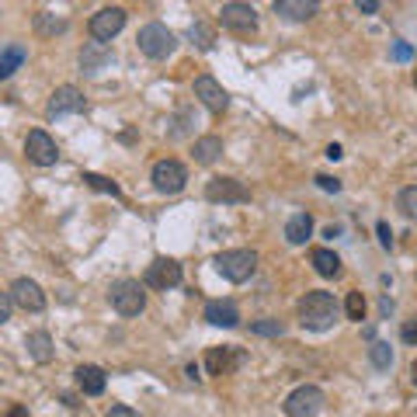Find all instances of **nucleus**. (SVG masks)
<instances>
[{"instance_id":"obj_36","label":"nucleus","mask_w":417,"mask_h":417,"mask_svg":"<svg viewBox=\"0 0 417 417\" xmlns=\"http://www.w3.org/2000/svg\"><path fill=\"white\" fill-rule=\"evenodd\" d=\"M317 184H320L324 191H334V195L341 191V181H337V178H331V174H317Z\"/></svg>"},{"instance_id":"obj_29","label":"nucleus","mask_w":417,"mask_h":417,"mask_svg":"<svg viewBox=\"0 0 417 417\" xmlns=\"http://www.w3.org/2000/svg\"><path fill=\"white\" fill-rule=\"evenodd\" d=\"M369 358H372L376 369H390V365H393V351H390L386 341H376V344L369 348Z\"/></svg>"},{"instance_id":"obj_6","label":"nucleus","mask_w":417,"mask_h":417,"mask_svg":"<svg viewBox=\"0 0 417 417\" xmlns=\"http://www.w3.org/2000/svg\"><path fill=\"white\" fill-rule=\"evenodd\" d=\"M205 198L216 202V205H243V202H250V188L243 181H237V178L216 174V178H208V184H205Z\"/></svg>"},{"instance_id":"obj_12","label":"nucleus","mask_w":417,"mask_h":417,"mask_svg":"<svg viewBox=\"0 0 417 417\" xmlns=\"http://www.w3.org/2000/svg\"><path fill=\"white\" fill-rule=\"evenodd\" d=\"M122 28H126V11H122V8H101V11L87 21V32H91L94 42H112Z\"/></svg>"},{"instance_id":"obj_37","label":"nucleus","mask_w":417,"mask_h":417,"mask_svg":"<svg viewBox=\"0 0 417 417\" xmlns=\"http://www.w3.org/2000/svg\"><path fill=\"white\" fill-rule=\"evenodd\" d=\"M108 417H139V410H132V407H126V403H115V407L108 410Z\"/></svg>"},{"instance_id":"obj_41","label":"nucleus","mask_w":417,"mask_h":417,"mask_svg":"<svg viewBox=\"0 0 417 417\" xmlns=\"http://www.w3.org/2000/svg\"><path fill=\"white\" fill-rule=\"evenodd\" d=\"M11 417H25V407H14V410H11Z\"/></svg>"},{"instance_id":"obj_34","label":"nucleus","mask_w":417,"mask_h":417,"mask_svg":"<svg viewBox=\"0 0 417 417\" xmlns=\"http://www.w3.org/2000/svg\"><path fill=\"white\" fill-rule=\"evenodd\" d=\"M376 233H379V243L390 250V247H393V230H390V223H383V219H379V223H376Z\"/></svg>"},{"instance_id":"obj_14","label":"nucleus","mask_w":417,"mask_h":417,"mask_svg":"<svg viewBox=\"0 0 417 417\" xmlns=\"http://www.w3.org/2000/svg\"><path fill=\"white\" fill-rule=\"evenodd\" d=\"M272 11H275L282 21L302 25V21H313V18L320 14V0H275Z\"/></svg>"},{"instance_id":"obj_20","label":"nucleus","mask_w":417,"mask_h":417,"mask_svg":"<svg viewBox=\"0 0 417 417\" xmlns=\"http://www.w3.org/2000/svg\"><path fill=\"white\" fill-rule=\"evenodd\" d=\"M309 261H313V272H317L320 278H337L341 275V257L331 247H317L309 254Z\"/></svg>"},{"instance_id":"obj_24","label":"nucleus","mask_w":417,"mask_h":417,"mask_svg":"<svg viewBox=\"0 0 417 417\" xmlns=\"http://www.w3.org/2000/svg\"><path fill=\"white\" fill-rule=\"evenodd\" d=\"M25 56H28L25 45H11V49L0 52V80H8V77H11L21 63H25Z\"/></svg>"},{"instance_id":"obj_16","label":"nucleus","mask_w":417,"mask_h":417,"mask_svg":"<svg viewBox=\"0 0 417 417\" xmlns=\"http://www.w3.org/2000/svg\"><path fill=\"white\" fill-rule=\"evenodd\" d=\"M115 60V52L108 49V42H87L84 49H80V70L84 73H101L104 67H108Z\"/></svg>"},{"instance_id":"obj_5","label":"nucleus","mask_w":417,"mask_h":417,"mask_svg":"<svg viewBox=\"0 0 417 417\" xmlns=\"http://www.w3.org/2000/svg\"><path fill=\"white\" fill-rule=\"evenodd\" d=\"M327 407V396L320 386H299L285 396V414L289 417H320Z\"/></svg>"},{"instance_id":"obj_23","label":"nucleus","mask_w":417,"mask_h":417,"mask_svg":"<svg viewBox=\"0 0 417 417\" xmlns=\"http://www.w3.org/2000/svg\"><path fill=\"white\" fill-rule=\"evenodd\" d=\"M313 237V216L309 213H296L289 223H285V240L292 243V247H299V243H306Z\"/></svg>"},{"instance_id":"obj_33","label":"nucleus","mask_w":417,"mask_h":417,"mask_svg":"<svg viewBox=\"0 0 417 417\" xmlns=\"http://www.w3.org/2000/svg\"><path fill=\"white\" fill-rule=\"evenodd\" d=\"M11 313H14V299H11V292H0V324H8V320H11Z\"/></svg>"},{"instance_id":"obj_10","label":"nucleus","mask_w":417,"mask_h":417,"mask_svg":"<svg viewBox=\"0 0 417 417\" xmlns=\"http://www.w3.org/2000/svg\"><path fill=\"white\" fill-rule=\"evenodd\" d=\"M84 108H87L84 91L73 87V84H63V87L52 91V97H49V104H45V115H49V119H60V115H77V112H84Z\"/></svg>"},{"instance_id":"obj_17","label":"nucleus","mask_w":417,"mask_h":417,"mask_svg":"<svg viewBox=\"0 0 417 417\" xmlns=\"http://www.w3.org/2000/svg\"><path fill=\"white\" fill-rule=\"evenodd\" d=\"M205 320L213 327H237L240 324V309L233 299H208L205 302Z\"/></svg>"},{"instance_id":"obj_26","label":"nucleus","mask_w":417,"mask_h":417,"mask_svg":"<svg viewBox=\"0 0 417 417\" xmlns=\"http://www.w3.org/2000/svg\"><path fill=\"white\" fill-rule=\"evenodd\" d=\"M396 205H400V213H403L407 219H417V184L403 188V191L396 195Z\"/></svg>"},{"instance_id":"obj_22","label":"nucleus","mask_w":417,"mask_h":417,"mask_svg":"<svg viewBox=\"0 0 417 417\" xmlns=\"http://www.w3.org/2000/svg\"><path fill=\"white\" fill-rule=\"evenodd\" d=\"M191 156H195V164H216L219 156H223V139L219 136H202V139H195V146H191Z\"/></svg>"},{"instance_id":"obj_18","label":"nucleus","mask_w":417,"mask_h":417,"mask_svg":"<svg viewBox=\"0 0 417 417\" xmlns=\"http://www.w3.org/2000/svg\"><path fill=\"white\" fill-rule=\"evenodd\" d=\"M240 361H243V355H237L233 348H208L205 369H208V376H226V372L237 369Z\"/></svg>"},{"instance_id":"obj_35","label":"nucleus","mask_w":417,"mask_h":417,"mask_svg":"<svg viewBox=\"0 0 417 417\" xmlns=\"http://www.w3.org/2000/svg\"><path fill=\"white\" fill-rule=\"evenodd\" d=\"M410 56H414V49H410L407 42H396V45H393V60H396V63H407Z\"/></svg>"},{"instance_id":"obj_4","label":"nucleus","mask_w":417,"mask_h":417,"mask_svg":"<svg viewBox=\"0 0 417 417\" xmlns=\"http://www.w3.org/2000/svg\"><path fill=\"white\" fill-rule=\"evenodd\" d=\"M112 306H115V313L119 317H139V313L146 309V285L143 282H136V278H119L115 285H112Z\"/></svg>"},{"instance_id":"obj_3","label":"nucleus","mask_w":417,"mask_h":417,"mask_svg":"<svg viewBox=\"0 0 417 417\" xmlns=\"http://www.w3.org/2000/svg\"><path fill=\"white\" fill-rule=\"evenodd\" d=\"M136 42H139V52H143L146 60H167L171 52L178 49V35L167 25H160V21L143 25L139 35H136Z\"/></svg>"},{"instance_id":"obj_21","label":"nucleus","mask_w":417,"mask_h":417,"mask_svg":"<svg viewBox=\"0 0 417 417\" xmlns=\"http://www.w3.org/2000/svg\"><path fill=\"white\" fill-rule=\"evenodd\" d=\"M25 348H28V358L38 361V365L52 361V355H56V348H52V337H49L45 331H32V334L25 337Z\"/></svg>"},{"instance_id":"obj_7","label":"nucleus","mask_w":417,"mask_h":417,"mask_svg":"<svg viewBox=\"0 0 417 417\" xmlns=\"http://www.w3.org/2000/svg\"><path fill=\"white\" fill-rule=\"evenodd\" d=\"M150 181H153V188L160 191V195H178L188 184V167L181 160H171V156H167V160H156L153 164Z\"/></svg>"},{"instance_id":"obj_39","label":"nucleus","mask_w":417,"mask_h":417,"mask_svg":"<svg viewBox=\"0 0 417 417\" xmlns=\"http://www.w3.org/2000/svg\"><path fill=\"white\" fill-rule=\"evenodd\" d=\"M327 156H331V160H341L344 153H341V146H337V143H331V146H327Z\"/></svg>"},{"instance_id":"obj_1","label":"nucleus","mask_w":417,"mask_h":417,"mask_svg":"<svg viewBox=\"0 0 417 417\" xmlns=\"http://www.w3.org/2000/svg\"><path fill=\"white\" fill-rule=\"evenodd\" d=\"M296 309H299V324H302L306 331H331V327L337 324V317H341L337 299H334L331 292H324V289L306 292V296L299 299Z\"/></svg>"},{"instance_id":"obj_25","label":"nucleus","mask_w":417,"mask_h":417,"mask_svg":"<svg viewBox=\"0 0 417 417\" xmlns=\"http://www.w3.org/2000/svg\"><path fill=\"white\" fill-rule=\"evenodd\" d=\"M35 32L45 35V38H49V35H60V32H67V18H56V14L45 11V14L35 18Z\"/></svg>"},{"instance_id":"obj_8","label":"nucleus","mask_w":417,"mask_h":417,"mask_svg":"<svg viewBox=\"0 0 417 417\" xmlns=\"http://www.w3.org/2000/svg\"><path fill=\"white\" fill-rule=\"evenodd\" d=\"M184 278L181 265L174 257H156L153 265H146V275H143V285L146 289H156V292H167V289H178Z\"/></svg>"},{"instance_id":"obj_31","label":"nucleus","mask_w":417,"mask_h":417,"mask_svg":"<svg viewBox=\"0 0 417 417\" xmlns=\"http://www.w3.org/2000/svg\"><path fill=\"white\" fill-rule=\"evenodd\" d=\"M191 38H198L202 49H213V32H208L205 25H191Z\"/></svg>"},{"instance_id":"obj_30","label":"nucleus","mask_w":417,"mask_h":417,"mask_svg":"<svg viewBox=\"0 0 417 417\" xmlns=\"http://www.w3.org/2000/svg\"><path fill=\"white\" fill-rule=\"evenodd\" d=\"M84 181H87V184H91L94 191H108V195H115V198L122 195V188H119L115 181H108V178H101V174H91V171H87V174H84Z\"/></svg>"},{"instance_id":"obj_15","label":"nucleus","mask_w":417,"mask_h":417,"mask_svg":"<svg viewBox=\"0 0 417 417\" xmlns=\"http://www.w3.org/2000/svg\"><path fill=\"white\" fill-rule=\"evenodd\" d=\"M11 299H14V306H21L25 313H42V309H45V292H42V285L32 282V278H14Z\"/></svg>"},{"instance_id":"obj_27","label":"nucleus","mask_w":417,"mask_h":417,"mask_svg":"<svg viewBox=\"0 0 417 417\" xmlns=\"http://www.w3.org/2000/svg\"><path fill=\"white\" fill-rule=\"evenodd\" d=\"M250 331H254V334H261V337H282V334H285V324H282V320L265 317V320H254V324H250Z\"/></svg>"},{"instance_id":"obj_13","label":"nucleus","mask_w":417,"mask_h":417,"mask_svg":"<svg viewBox=\"0 0 417 417\" xmlns=\"http://www.w3.org/2000/svg\"><path fill=\"white\" fill-rule=\"evenodd\" d=\"M195 97L205 104L208 112H216V115L230 108V94L223 91V84H219L216 77H208V73L195 77Z\"/></svg>"},{"instance_id":"obj_28","label":"nucleus","mask_w":417,"mask_h":417,"mask_svg":"<svg viewBox=\"0 0 417 417\" xmlns=\"http://www.w3.org/2000/svg\"><path fill=\"white\" fill-rule=\"evenodd\" d=\"M365 296L361 292H348V299H344V313H348V320H365Z\"/></svg>"},{"instance_id":"obj_32","label":"nucleus","mask_w":417,"mask_h":417,"mask_svg":"<svg viewBox=\"0 0 417 417\" xmlns=\"http://www.w3.org/2000/svg\"><path fill=\"white\" fill-rule=\"evenodd\" d=\"M400 337H403L407 344H414V348H417V317L403 320V327H400Z\"/></svg>"},{"instance_id":"obj_11","label":"nucleus","mask_w":417,"mask_h":417,"mask_svg":"<svg viewBox=\"0 0 417 417\" xmlns=\"http://www.w3.org/2000/svg\"><path fill=\"white\" fill-rule=\"evenodd\" d=\"M25 153H28V160L38 164V167H52L60 160V146H56V139H52L45 129H32L25 136Z\"/></svg>"},{"instance_id":"obj_19","label":"nucleus","mask_w":417,"mask_h":417,"mask_svg":"<svg viewBox=\"0 0 417 417\" xmlns=\"http://www.w3.org/2000/svg\"><path fill=\"white\" fill-rule=\"evenodd\" d=\"M73 376H77V386H80L84 396H101L104 386H108V379H104V372L97 369V365H80Z\"/></svg>"},{"instance_id":"obj_40","label":"nucleus","mask_w":417,"mask_h":417,"mask_svg":"<svg viewBox=\"0 0 417 417\" xmlns=\"http://www.w3.org/2000/svg\"><path fill=\"white\" fill-rule=\"evenodd\" d=\"M410 383H414V386H417V361H414V365H410Z\"/></svg>"},{"instance_id":"obj_2","label":"nucleus","mask_w":417,"mask_h":417,"mask_svg":"<svg viewBox=\"0 0 417 417\" xmlns=\"http://www.w3.org/2000/svg\"><path fill=\"white\" fill-rule=\"evenodd\" d=\"M216 272L226 278V282H247V278H254V272H257V254L250 250V247H233V250H219L216 254Z\"/></svg>"},{"instance_id":"obj_9","label":"nucleus","mask_w":417,"mask_h":417,"mask_svg":"<svg viewBox=\"0 0 417 417\" xmlns=\"http://www.w3.org/2000/svg\"><path fill=\"white\" fill-rule=\"evenodd\" d=\"M219 25L226 32L250 35V32H257V11L250 4H243V0H230V4L219 8Z\"/></svg>"},{"instance_id":"obj_38","label":"nucleus","mask_w":417,"mask_h":417,"mask_svg":"<svg viewBox=\"0 0 417 417\" xmlns=\"http://www.w3.org/2000/svg\"><path fill=\"white\" fill-rule=\"evenodd\" d=\"M355 4H358L361 14H376L379 11V0H355Z\"/></svg>"}]
</instances>
